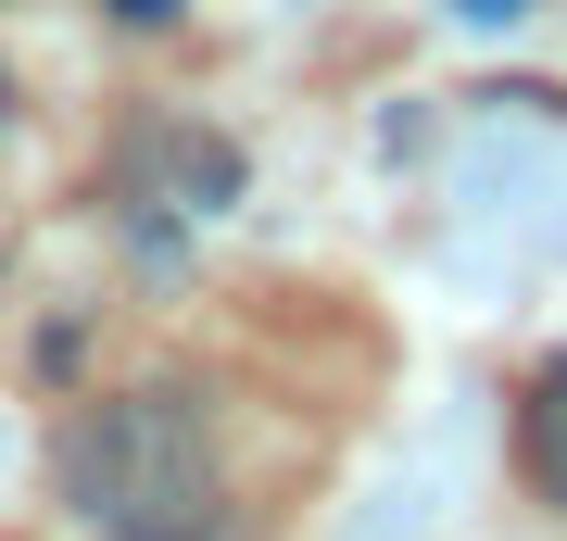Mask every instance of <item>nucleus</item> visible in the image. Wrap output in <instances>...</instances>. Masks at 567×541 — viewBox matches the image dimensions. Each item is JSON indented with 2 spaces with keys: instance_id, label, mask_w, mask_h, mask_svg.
I'll use <instances>...</instances> for the list:
<instances>
[{
  "instance_id": "1",
  "label": "nucleus",
  "mask_w": 567,
  "mask_h": 541,
  "mask_svg": "<svg viewBox=\"0 0 567 541\" xmlns=\"http://www.w3.org/2000/svg\"><path fill=\"white\" fill-rule=\"evenodd\" d=\"M51 491L89 541H215L227 479L189 391H102L51 428Z\"/></svg>"
},
{
  "instance_id": "2",
  "label": "nucleus",
  "mask_w": 567,
  "mask_h": 541,
  "mask_svg": "<svg viewBox=\"0 0 567 541\" xmlns=\"http://www.w3.org/2000/svg\"><path fill=\"white\" fill-rule=\"evenodd\" d=\"M517 466H529V491L567 503V353L555 365H529V403H517Z\"/></svg>"
},
{
  "instance_id": "3",
  "label": "nucleus",
  "mask_w": 567,
  "mask_h": 541,
  "mask_svg": "<svg viewBox=\"0 0 567 541\" xmlns=\"http://www.w3.org/2000/svg\"><path fill=\"white\" fill-rule=\"evenodd\" d=\"M454 13H480V25H505V13H529V0H454Z\"/></svg>"
},
{
  "instance_id": "4",
  "label": "nucleus",
  "mask_w": 567,
  "mask_h": 541,
  "mask_svg": "<svg viewBox=\"0 0 567 541\" xmlns=\"http://www.w3.org/2000/svg\"><path fill=\"white\" fill-rule=\"evenodd\" d=\"M114 13H126V25H164V13H177V0H114Z\"/></svg>"
}]
</instances>
